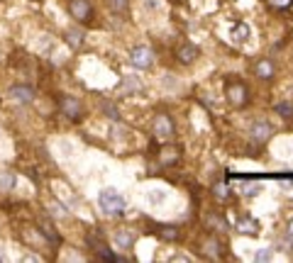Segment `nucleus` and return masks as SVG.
Here are the masks:
<instances>
[{"label": "nucleus", "mask_w": 293, "mask_h": 263, "mask_svg": "<svg viewBox=\"0 0 293 263\" xmlns=\"http://www.w3.org/2000/svg\"><path fill=\"white\" fill-rule=\"evenodd\" d=\"M112 241H115L117 248H132V244H134V234H132L129 229H117V231L112 234Z\"/></svg>", "instance_id": "obj_12"}, {"label": "nucleus", "mask_w": 293, "mask_h": 263, "mask_svg": "<svg viewBox=\"0 0 293 263\" xmlns=\"http://www.w3.org/2000/svg\"><path fill=\"white\" fill-rule=\"evenodd\" d=\"M254 73H256V78L266 81V78H274L276 69H274V64H271L269 59H261V61H256V66H254Z\"/></svg>", "instance_id": "obj_15"}, {"label": "nucleus", "mask_w": 293, "mask_h": 263, "mask_svg": "<svg viewBox=\"0 0 293 263\" xmlns=\"http://www.w3.org/2000/svg\"><path fill=\"white\" fill-rule=\"evenodd\" d=\"M64 39L69 42V47H71V49H78V47L83 44V30H78V27H71V30H66Z\"/></svg>", "instance_id": "obj_16"}, {"label": "nucleus", "mask_w": 293, "mask_h": 263, "mask_svg": "<svg viewBox=\"0 0 293 263\" xmlns=\"http://www.w3.org/2000/svg\"><path fill=\"white\" fill-rule=\"evenodd\" d=\"M129 61H132V66H134V69H139V71L149 69V66L154 64V52H152V47H146V44H137V47L132 49V54H129Z\"/></svg>", "instance_id": "obj_3"}, {"label": "nucleus", "mask_w": 293, "mask_h": 263, "mask_svg": "<svg viewBox=\"0 0 293 263\" xmlns=\"http://www.w3.org/2000/svg\"><path fill=\"white\" fill-rule=\"evenodd\" d=\"M247 37H249V27H247V25H239V27H237V39L244 42Z\"/></svg>", "instance_id": "obj_28"}, {"label": "nucleus", "mask_w": 293, "mask_h": 263, "mask_svg": "<svg viewBox=\"0 0 293 263\" xmlns=\"http://www.w3.org/2000/svg\"><path fill=\"white\" fill-rule=\"evenodd\" d=\"M117 90H120V95H134V93L142 90V81L137 76H125Z\"/></svg>", "instance_id": "obj_10"}, {"label": "nucleus", "mask_w": 293, "mask_h": 263, "mask_svg": "<svg viewBox=\"0 0 293 263\" xmlns=\"http://www.w3.org/2000/svg\"><path fill=\"white\" fill-rule=\"evenodd\" d=\"M203 253H205L208 258H218V256H220V241L213 239V236L205 239V241H203Z\"/></svg>", "instance_id": "obj_18"}, {"label": "nucleus", "mask_w": 293, "mask_h": 263, "mask_svg": "<svg viewBox=\"0 0 293 263\" xmlns=\"http://www.w3.org/2000/svg\"><path fill=\"white\" fill-rule=\"evenodd\" d=\"M166 195L164 193H149V202H162Z\"/></svg>", "instance_id": "obj_31"}, {"label": "nucleus", "mask_w": 293, "mask_h": 263, "mask_svg": "<svg viewBox=\"0 0 293 263\" xmlns=\"http://www.w3.org/2000/svg\"><path fill=\"white\" fill-rule=\"evenodd\" d=\"M174 132H176L174 120H171L166 112H162V115L154 117V137H157V139H171Z\"/></svg>", "instance_id": "obj_6"}, {"label": "nucleus", "mask_w": 293, "mask_h": 263, "mask_svg": "<svg viewBox=\"0 0 293 263\" xmlns=\"http://www.w3.org/2000/svg\"><path fill=\"white\" fill-rule=\"evenodd\" d=\"M108 8H110L115 15H122V13H127V8H129V0H108Z\"/></svg>", "instance_id": "obj_21"}, {"label": "nucleus", "mask_w": 293, "mask_h": 263, "mask_svg": "<svg viewBox=\"0 0 293 263\" xmlns=\"http://www.w3.org/2000/svg\"><path fill=\"white\" fill-rule=\"evenodd\" d=\"M37 231H39V234H44L49 244H59V241H61V236H59V234L54 231V227H52V222H47V219H44V222L39 224V229H37Z\"/></svg>", "instance_id": "obj_17"}, {"label": "nucleus", "mask_w": 293, "mask_h": 263, "mask_svg": "<svg viewBox=\"0 0 293 263\" xmlns=\"http://www.w3.org/2000/svg\"><path fill=\"white\" fill-rule=\"evenodd\" d=\"M98 205H100V210H103L105 214H110V217L125 212V197H122L115 188H105V190H100V195H98Z\"/></svg>", "instance_id": "obj_1"}, {"label": "nucleus", "mask_w": 293, "mask_h": 263, "mask_svg": "<svg viewBox=\"0 0 293 263\" xmlns=\"http://www.w3.org/2000/svg\"><path fill=\"white\" fill-rule=\"evenodd\" d=\"M288 236H291V239H293V219H291V222H288Z\"/></svg>", "instance_id": "obj_32"}, {"label": "nucleus", "mask_w": 293, "mask_h": 263, "mask_svg": "<svg viewBox=\"0 0 293 263\" xmlns=\"http://www.w3.org/2000/svg\"><path fill=\"white\" fill-rule=\"evenodd\" d=\"M269 3H271L274 8H281V10H283V8H291V5H293V0H269Z\"/></svg>", "instance_id": "obj_27"}, {"label": "nucleus", "mask_w": 293, "mask_h": 263, "mask_svg": "<svg viewBox=\"0 0 293 263\" xmlns=\"http://www.w3.org/2000/svg\"><path fill=\"white\" fill-rule=\"evenodd\" d=\"M276 112H278L283 120H291V117H293V105H291V103H278V105H276Z\"/></svg>", "instance_id": "obj_23"}, {"label": "nucleus", "mask_w": 293, "mask_h": 263, "mask_svg": "<svg viewBox=\"0 0 293 263\" xmlns=\"http://www.w3.org/2000/svg\"><path fill=\"white\" fill-rule=\"evenodd\" d=\"M18 185V175L8 168H0V193H10Z\"/></svg>", "instance_id": "obj_13"}, {"label": "nucleus", "mask_w": 293, "mask_h": 263, "mask_svg": "<svg viewBox=\"0 0 293 263\" xmlns=\"http://www.w3.org/2000/svg\"><path fill=\"white\" fill-rule=\"evenodd\" d=\"M91 244H93V248H95V253H98L100 258H105V261H122L117 253H112V251L108 248V244H105L103 239H91Z\"/></svg>", "instance_id": "obj_14"}, {"label": "nucleus", "mask_w": 293, "mask_h": 263, "mask_svg": "<svg viewBox=\"0 0 293 263\" xmlns=\"http://www.w3.org/2000/svg\"><path fill=\"white\" fill-rule=\"evenodd\" d=\"M213 195H215V197H220V200H225V197L230 195V190H227V185H225V183H215V185H213Z\"/></svg>", "instance_id": "obj_24"}, {"label": "nucleus", "mask_w": 293, "mask_h": 263, "mask_svg": "<svg viewBox=\"0 0 293 263\" xmlns=\"http://www.w3.org/2000/svg\"><path fill=\"white\" fill-rule=\"evenodd\" d=\"M227 98H230V103H232L235 107H242V105L247 103V90H244V86H239V83L227 86Z\"/></svg>", "instance_id": "obj_11"}, {"label": "nucleus", "mask_w": 293, "mask_h": 263, "mask_svg": "<svg viewBox=\"0 0 293 263\" xmlns=\"http://www.w3.org/2000/svg\"><path fill=\"white\" fill-rule=\"evenodd\" d=\"M159 161H162V166H171V163H176V161H179V151H176L174 146H166V149H162Z\"/></svg>", "instance_id": "obj_19"}, {"label": "nucleus", "mask_w": 293, "mask_h": 263, "mask_svg": "<svg viewBox=\"0 0 293 263\" xmlns=\"http://www.w3.org/2000/svg\"><path fill=\"white\" fill-rule=\"evenodd\" d=\"M59 110H61L64 117H69L71 122L83 120V105H81V100L73 98V95H61V98H59Z\"/></svg>", "instance_id": "obj_2"}, {"label": "nucleus", "mask_w": 293, "mask_h": 263, "mask_svg": "<svg viewBox=\"0 0 293 263\" xmlns=\"http://www.w3.org/2000/svg\"><path fill=\"white\" fill-rule=\"evenodd\" d=\"M157 231H159V236H162V239H166V241L179 239V227H174V224H159V227H157Z\"/></svg>", "instance_id": "obj_20"}, {"label": "nucleus", "mask_w": 293, "mask_h": 263, "mask_svg": "<svg viewBox=\"0 0 293 263\" xmlns=\"http://www.w3.org/2000/svg\"><path fill=\"white\" fill-rule=\"evenodd\" d=\"M271 132H274V129H271V124H269V122H264V120H256V122L252 124V132H249V134H252L254 144H264V141L271 137Z\"/></svg>", "instance_id": "obj_8"}, {"label": "nucleus", "mask_w": 293, "mask_h": 263, "mask_svg": "<svg viewBox=\"0 0 293 263\" xmlns=\"http://www.w3.org/2000/svg\"><path fill=\"white\" fill-rule=\"evenodd\" d=\"M256 261H271V251H269V248H261V251L256 253Z\"/></svg>", "instance_id": "obj_30"}, {"label": "nucleus", "mask_w": 293, "mask_h": 263, "mask_svg": "<svg viewBox=\"0 0 293 263\" xmlns=\"http://www.w3.org/2000/svg\"><path fill=\"white\" fill-rule=\"evenodd\" d=\"M69 13L81 25H86V22L93 20V5L88 3V0H69Z\"/></svg>", "instance_id": "obj_4"}, {"label": "nucleus", "mask_w": 293, "mask_h": 263, "mask_svg": "<svg viewBox=\"0 0 293 263\" xmlns=\"http://www.w3.org/2000/svg\"><path fill=\"white\" fill-rule=\"evenodd\" d=\"M242 190H244V195H254V193H256V190H259V185H256V183H249V180H247V183H244V188H242Z\"/></svg>", "instance_id": "obj_29"}, {"label": "nucleus", "mask_w": 293, "mask_h": 263, "mask_svg": "<svg viewBox=\"0 0 293 263\" xmlns=\"http://www.w3.org/2000/svg\"><path fill=\"white\" fill-rule=\"evenodd\" d=\"M235 229H237L239 234H244V236H256V234H259V222H256L254 217H239V219L235 222Z\"/></svg>", "instance_id": "obj_9"}, {"label": "nucleus", "mask_w": 293, "mask_h": 263, "mask_svg": "<svg viewBox=\"0 0 293 263\" xmlns=\"http://www.w3.org/2000/svg\"><path fill=\"white\" fill-rule=\"evenodd\" d=\"M0 139H3V129H0Z\"/></svg>", "instance_id": "obj_34"}, {"label": "nucleus", "mask_w": 293, "mask_h": 263, "mask_svg": "<svg viewBox=\"0 0 293 263\" xmlns=\"http://www.w3.org/2000/svg\"><path fill=\"white\" fill-rule=\"evenodd\" d=\"M105 115L110 120H120V110H115V105H110V103H105Z\"/></svg>", "instance_id": "obj_26"}, {"label": "nucleus", "mask_w": 293, "mask_h": 263, "mask_svg": "<svg viewBox=\"0 0 293 263\" xmlns=\"http://www.w3.org/2000/svg\"><path fill=\"white\" fill-rule=\"evenodd\" d=\"M0 261H5V256H3V248H0Z\"/></svg>", "instance_id": "obj_33"}, {"label": "nucleus", "mask_w": 293, "mask_h": 263, "mask_svg": "<svg viewBox=\"0 0 293 263\" xmlns=\"http://www.w3.org/2000/svg\"><path fill=\"white\" fill-rule=\"evenodd\" d=\"M49 212H52V217H59V219L69 217V212H66V207H64L61 202H52V205H49Z\"/></svg>", "instance_id": "obj_22"}, {"label": "nucleus", "mask_w": 293, "mask_h": 263, "mask_svg": "<svg viewBox=\"0 0 293 263\" xmlns=\"http://www.w3.org/2000/svg\"><path fill=\"white\" fill-rule=\"evenodd\" d=\"M198 54H201V49H198L196 44H181V47L176 49V61L183 64V66H188V64H193V61L198 59Z\"/></svg>", "instance_id": "obj_7"}, {"label": "nucleus", "mask_w": 293, "mask_h": 263, "mask_svg": "<svg viewBox=\"0 0 293 263\" xmlns=\"http://www.w3.org/2000/svg\"><path fill=\"white\" fill-rule=\"evenodd\" d=\"M8 95H10V100L15 105H30L35 100V88H30L25 83H15V86H10Z\"/></svg>", "instance_id": "obj_5"}, {"label": "nucleus", "mask_w": 293, "mask_h": 263, "mask_svg": "<svg viewBox=\"0 0 293 263\" xmlns=\"http://www.w3.org/2000/svg\"><path fill=\"white\" fill-rule=\"evenodd\" d=\"M208 224H210V227H220V229H227V222H225L220 214H210V217H208Z\"/></svg>", "instance_id": "obj_25"}]
</instances>
